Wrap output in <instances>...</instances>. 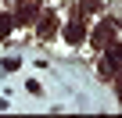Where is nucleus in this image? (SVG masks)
Segmentation results:
<instances>
[{"label":"nucleus","instance_id":"f257e3e1","mask_svg":"<svg viewBox=\"0 0 122 118\" xmlns=\"http://www.w3.org/2000/svg\"><path fill=\"white\" fill-rule=\"evenodd\" d=\"M65 36H68V43H79V39L86 36V22H83V14H79V22H72V25L65 29Z\"/></svg>","mask_w":122,"mask_h":118},{"label":"nucleus","instance_id":"f03ea898","mask_svg":"<svg viewBox=\"0 0 122 118\" xmlns=\"http://www.w3.org/2000/svg\"><path fill=\"white\" fill-rule=\"evenodd\" d=\"M54 32H57V18L47 11V14H43V22H40V36L47 39V36H54Z\"/></svg>","mask_w":122,"mask_h":118},{"label":"nucleus","instance_id":"7ed1b4c3","mask_svg":"<svg viewBox=\"0 0 122 118\" xmlns=\"http://www.w3.org/2000/svg\"><path fill=\"white\" fill-rule=\"evenodd\" d=\"M108 36H111V22H104V25L97 29V36H93V43H97V47H104V43H108Z\"/></svg>","mask_w":122,"mask_h":118},{"label":"nucleus","instance_id":"20e7f679","mask_svg":"<svg viewBox=\"0 0 122 118\" xmlns=\"http://www.w3.org/2000/svg\"><path fill=\"white\" fill-rule=\"evenodd\" d=\"M101 7V0H83V4H79V14H86V11H97Z\"/></svg>","mask_w":122,"mask_h":118},{"label":"nucleus","instance_id":"39448f33","mask_svg":"<svg viewBox=\"0 0 122 118\" xmlns=\"http://www.w3.org/2000/svg\"><path fill=\"white\" fill-rule=\"evenodd\" d=\"M7 32H11V22H7L4 14H0V36H7Z\"/></svg>","mask_w":122,"mask_h":118}]
</instances>
